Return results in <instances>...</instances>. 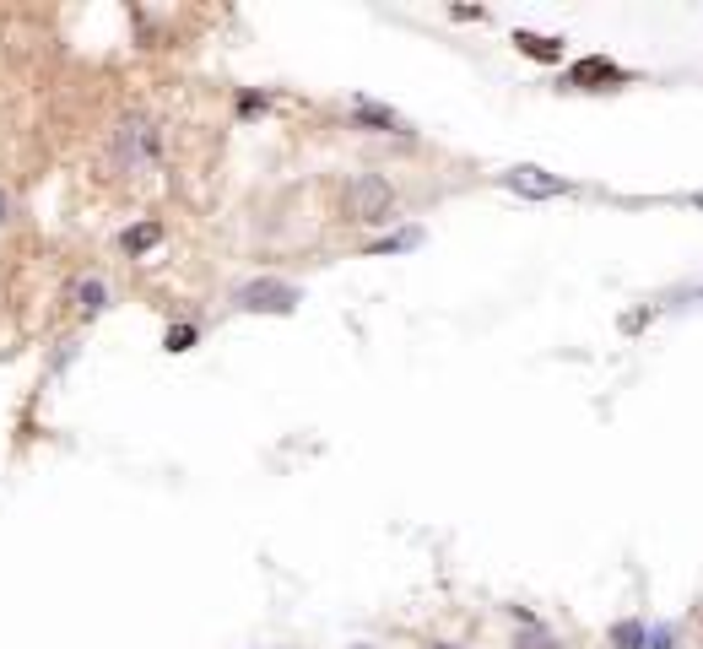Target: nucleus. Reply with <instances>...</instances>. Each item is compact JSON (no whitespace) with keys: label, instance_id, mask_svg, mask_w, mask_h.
Returning <instances> with one entry per match:
<instances>
[{"label":"nucleus","instance_id":"8","mask_svg":"<svg viewBox=\"0 0 703 649\" xmlns=\"http://www.w3.org/2000/svg\"><path fill=\"white\" fill-rule=\"evenodd\" d=\"M157 244H163V222H136V228L119 233V249H125V255H147Z\"/></svg>","mask_w":703,"mask_h":649},{"label":"nucleus","instance_id":"6","mask_svg":"<svg viewBox=\"0 0 703 649\" xmlns=\"http://www.w3.org/2000/svg\"><path fill=\"white\" fill-rule=\"evenodd\" d=\"M352 119L368 130H384V136H411V119H401L390 103H374V98H352Z\"/></svg>","mask_w":703,"mask_h":649},{"label":"nucleus","instance_id":"1","mask_svg":"<svg viewBox=\"0 0 703 649\" xmlns=\"http://www.w3.org/2000/svg\"><path fill=\"white\" fill-rule=\"evenodd\" d=\"M347 211H352V222H368V228H384V222H395V190H390V179L357 174V179L347 184Z\"/></svg>","mask_w":703,"mask_h":649},{"label":"nucleus","instance_id":"11","mask_svg":"<svg viewBox=\"0 0 703 649\" xmlns=\"http://www.w3.org/2000/svg\"><path fill=\"white\" fill-rule=\"evenodd\" d=\"M514 617L525 622V633H520V649H563V644H557L547 628H536V617H530V612H514Z\"/></svg>","mask_w":703,"mask_h":649},{"label":"nucleus","instance_id":"3","mask_svg":"<svg viewBox=\"0 0 703 649\" xmlns=\"http://www.w3.org/2000/svg\"><path fill=\"white\" fill-rule=\"evenodd\" d=\"M303 303V293L293 282H276V276H260V282H244L233 293V309L238 314H293Z\"/></svg>","mask_w":703,"mask_h":649},{"label":"nucleus","instance_id":"10","mask_svg":"<svg viewBox=\"0 0 703 649\" xmlns=\"http://www.w3.org/2000/svg\"><path fill=\"white\" fill-rule=\"evenodd\" d=\"M644 644H649V622L628 617V622H617V628H612V649H644Z\"/></svg>","mask_w":703,"mask_h":649},{"label":"nucleus","instance_id":"7","mask_svg":"<svg viewBox=\"0 0 703 649\" xmlns=\"http://www.w3.org/2000/svg\"><path fill=\"white\" fill-rule=\"evenodd\" d=\"M514 49H520V55H530V60H563V38H547V33H514Z\"/></svg>","mask_w":703,"mask_h":649},{"label":"nucleus","instance_id":"14","mask_svg":"<svg viewBox=\"0 0 703 649\" xmlns=\"http://www.w3.org/2000/svg\"><path fill=\"white\" fill-rule=\"evenodd\" d=\"M676 639H671V628H649V644L644 649H671Z\"/></svg>","mask_w":703,"mask_h":649},{"label":"nucleus","instance_id":"16","mask_svg":"<svg viewBox=\"0 0 703 649\" xmlns=\"http://www.w3.org/2000/svg\"><path fill=\"white\" fill-rule=\"evenodd\" d=\"M693 206H698V211H703V195H693Z\"/></svg>","mask_w":703,"mask_h":649},{"label":"nucleus","instance_id":"12","mask_svg":"<svg viewBox=\"0 0 703 649\" xmlns=\"http://www.w3.org/2000/svg\"><path fill=\"white\" fill-rule=\"evenodd\" d=\"M103 298H109V293H103V282H98V276H87V282H76V303H82L87 314H103Z\"/></svg>","mask_w":703,"mask_h":649},{"label":"nucleus","instance_id":"4","mask_svg":"<svg viewBox=\"0 0 703 649\" xmlns=\"http://www.w3.org/2000/svg\"><path fill=\"white\" fill-rule=\"evenodd\" d=\"M498 184H503V190H514V195H525V201H552V195H568V190H574L563 174H547V168H530V163L509 168V174H498Z\"/></svg>","mask_w":703,"mask_h":649},{"label":"nucleus","instance_id":"2","mask_svg":"<svg viewBox=\"0 0 703 649\" xmlns=\"http://www.w3.org/2000/svg\"><path fill=\"white\" fill-rule=\"evenodd\" d=\"M152 157H157V125L141 119V114H125L114 125V163L125 168V174H141Z\"/></svg>","mask_w":703,"mask_h":649},{"label":"nucleus","instance_id":"9","mask_svg":"<svg viewBox=\"0 0 703 649\" xmlns=\"http://www.w3.org/2000/svg\"><path fill=\"white\" fill-rule=\"evenodd\" d=\"M422 244V228H401V233H384L368 244V255H406V249H417Z\"/></svg>","mask_w":703,"mask_h":649},{"label":"nucleus","instance_id":"17","mask_svg":"<svg viewBox=\"0 0 703 649\" xmlns=\"http://www.w3.org/2000/svg\"><path fill=\"white\" fill-rule=\"evenodd\" d=\"M428 649H455V644H428Z\"/></svg>","mask_w":703,"mask_h":649},{"label":"nucleus","instance_id":"5","mask_svg":"<svg viewBox=\"0 0 703 649\" xmlns=\"http://www.w3.org/2000/svg\"><path fill=\"white\" fill-rule=\"evenodd\" d=\"M628 82V71L612 60H601V55H590V60H579L574 71L563 76V87H579V92H606V87H622Z\"/></svg>","mask_w":703,"mask_h":649},{"label":"nucleus","instance_id":"15","mask_svg":"<svg viewBox=\"0 0 703 649\" xmlns=\"http://www.w3.org/2000/svg\"><path fill=\"white\" fill-rule=\"evenodd\" d=\"M0 222H6V195H0Z\"/></svg>","mask_w":703,"mask_h":649},{"label":"nucleus","instance_id":"13","mask_svg":"<svg viewBox=\"0 0 703 649\" xmlns=\"http://www.w3.org/2000/svg\"><path fill=\"white\" fill-rule=\"evenodd\" d=\"M190 341H195V325H179V330H168V352H190Z\"/></svg>","mask_w":703,"mask_h":649}]
</instances>
